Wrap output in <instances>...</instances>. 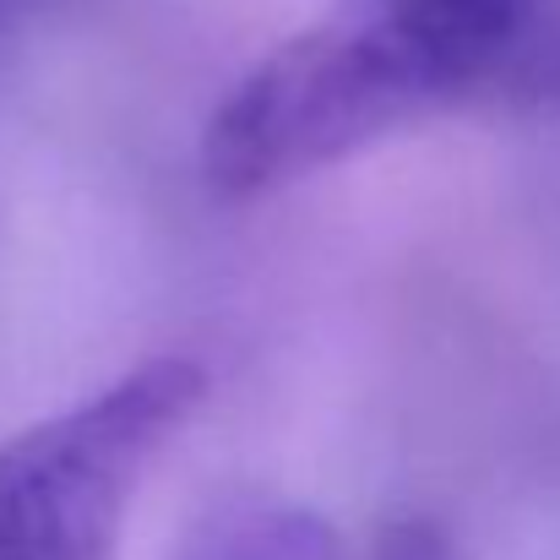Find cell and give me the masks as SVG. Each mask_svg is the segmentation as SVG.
Masks as SVG:
<instances>
[{
    "instance_id": "6da1fadb",
    "label": "cell",
    "mask_w": 560,
    "mask_h": 560,
    "mask_svg": "<svg viewBox=\"0 0 560 560\" xmlns=\"http://www.w3.org/2000/svg\"><path fill=\"white\" fill-rule=\"evenodd\" d=\"M545 0H343L267 49L201 131L218 196L283 190L386 131L468 104H523Z\"/></svg>"
},
{
    "instance_id": "7a4b0ae2",
    "label": "cell",
    "mask_w": 560,
    "mask_h": 560,
    "mask_svg": "<svg viewBox=\"0 0 560 560\" xmlns=\"http://www.w3.org/2000/svg\"><path fill=\"white\" fill-rule=\"evenodd\" d=\"M207 397L190 354H153L0 446V560H115L153 463Z\"/></svg>"
},
{
    "instance_id": "5b68a950",
    "label": "cell",
    "mask_w": 560,
    "mask_h": 560,
    "mask_svg": "<svg viewBox=\"0 0 560 560\" xmlns=\"http://www.w3.org/2000/svg\"><path fill=\"white\" fill-rule=\"evenodd\" d=\"M44 5H55V0H0V44H5L16 27H27Z\"/></svg>"
},
{
    "instance_id": "3957f363",
    "label": "cell",
    "mask_w": 560,
    "mask_h": 560,
    "mask_svg": "<svg viewBox=\"0 0 560 560\" xmlns=\"http://www.w3.org/2000/svg\"><path fill=\"white\" fill-rule=\"evenodd\" d=\"M170 560H343L332 528L300 501L240 490L212 501Z\"/></svg>"
},
{
    "instance_id": "277c9868",
    "label": "cell",
    "mask_w": 560,
    "mask_h": 560,
    "mask_svg": "<svg viewBox=\"0 0 560 560\" xmlns=\"http://www.w3.org/2000/svg\"><path fill=\"white\" fill-rule=\"evenodd\" d=\"M371 560H457L452 539L441 523L430 517H397L381 528V539L371 545Z\"/></svg>"
}]
</instances>
